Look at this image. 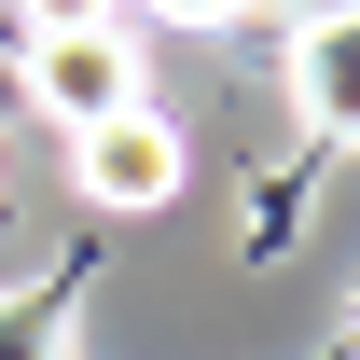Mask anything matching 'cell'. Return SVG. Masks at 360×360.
<instances>
[{"instance_id":"cell-5","label":"cell","mask_w":360,"mask_h":360,"mask_svg":"<svg viewBox=\"0 0 360 360\" xmlns=\"http://www.w3.org/2000/svg\"><path fill=\"white\" fill-rule=\"evenodd\" d=\"M125 0H0V42H56V28H111Z\"/></svg>"},{"instance_id":"cell-4","label":"cell","mask_w":360,"mask_h":360,"mask_svg":"<svg viewBox=\"0 0 360 360\" xmlns=\"http://www.w3.org/2000/svg\"><path fill=\"white\" fill-rule=\"evenodd\" d=\"M84 291H97V250L14 277V291H0V360H84Z\"/></svg>"},{"instance_id":"cell-7","label":"cell","mask_w":360,"mask_h":360,"mask_svg":"<svg viewBox=\"0 0 360 360\" xmlns=\"http://www.w3.org/2000/svg\"><path fill=\"white\" fill-rule=\"evenodd\" d=\"M250 14H319V0H250Z\"/></svg>"},{"instance_id":"cell-2","label":"cell","mask_w":360,"mask_h":360,"mask_svg":"<svg viewBox=\"0 0 360 360\" xmlns=\"http://www.w3.org/2000/svg\"><path fill=\"white\" fill-rule=\"evenodd\" d=\"M70 180H84V208L139 222V208H167V194H180V125L139 97V111H111V125H84V139H70Z\"/></svg>"},{"instance_id":"cell-3","label":"cell","mask_w":360,"mask_h":360,"mask_svg":"<svg viewBox=\"0 0 360 360\" xmlns=\"http://www.w3.org/2000/svg\"><path fill=\"white\" fill-rule=\"evenodd\" d=\"M291 111H305L319 153H347V125H360V42H347V0L291 14Z\"/></svg>"},{"instance_id":"cell-6","label":"cell","mask_w":360,"mask_h":360,"mask_svg":"<svg viewBox=\"0 0 360 360\" xmlns=\"http://www.w3.org/2000/svg\"><path fill=\"white\" fill-rule=\"evenodd\" d=\"M125 14H153V28H236L250 0H125Z\"/></svg>"},{"instance_id":"cell-1","label":"cell","mask_w":360,"mask_h":360,"mask_svg":"<svg viewBox=\"0 0 360 360\" xmlns=\"http://www.w3.org/2000/svg\"><path fill=\"white\" fill-rule=\"evenodd\" d=\"M14 97H28L56 139H84V125H111V111L153 97V56H139L125 14H111V28H56V42H14Z\"/></svg>"}]
</instances>
